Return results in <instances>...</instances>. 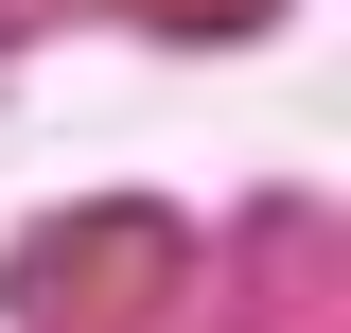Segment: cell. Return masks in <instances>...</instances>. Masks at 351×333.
I'll use <instances>...</instances> for the list:
<instances>
[]
</instances>
